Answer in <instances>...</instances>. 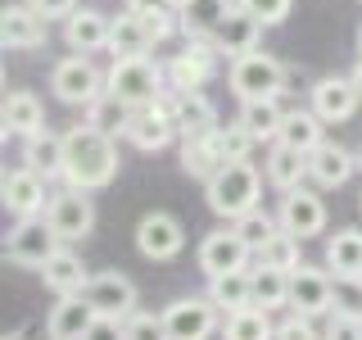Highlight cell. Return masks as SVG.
Returning a JSON list of instances; mask_svg holds the SVG:
<instances>
[{"label":"cell","mask_w":362,"mask_h":340,"mask_svg":"<svg viewBox=\"0 0 362 340\" xmlns=\"http://www.w3.org/2000/svg\"><path fill=\"white\" fill-rule=\"evenodd\" d=\"M118 177V145L109 132L77 123L73 132H64V181L77 191H100Z\"/></svg>","instance_id":"6da1fadb"},{"label":"cell","mask_w":362,"mask_h":340,"mask_svg":"<svg viewBox=\"0 0 362 340\" xmlns=\"http://www.w3.org/2000/svg\"><path fill=\"white\" fill-rule=\"evenodd\" d=\"M204 196H209V209L218 213V218L240 222L245 213L258 209V196H263V173H258L249 159H240V164H222L218 177L204 181Z\"/></svg>","instance_id":"7a4b0ae2"},{"label":"cell","mask_w":362,"mask_h":340,"mask_svg":"<svg viewBox=\"0 0 362 340\" xmlns=\"http://www.w3.org/2000/svg\"><path fill=\"white\" fill-rule=\"evenodd\" d=\"M105 91H109V96H118L122 105H132V109L154 105V100L168 91V68H158L154 60H145V55H132V60H113Z\"/></svg>","instance_id":"3957f363"},{"label":"cell","mask_w":362,"mask_h":340,"mask_svg":"<svg viewBox=\"0 0 362 340\" xmlns=\"http://www.w3.org/2000/svg\"><path fill=\"white\" fill-rule=\"evenodd\" d=\"M226 86H231V96H240V100L281 96V86H286V64H281L276 55H267V50H249L240 60H231Z\"/></svg>","instance_id":"277c9868"},{"label":"cell","mask_w":362,"mask_h":340,"mask_svg":"<svg viewBox=\"0 0 362 340\" xmlns=\"http://www.w3.org/2000/svg\"><path fill=\"white\" fill-rule=\"evenodd\" d=\"M50 91L64 100V105H90V100H100L105 96V77H100V68L86 60V55H68V60L54 64V73H50Z\"/></svg>","instance_id":"5b68a950"},{"label":"cell","mask_w":362,"mask_h":340,"mask_svg":"<svg viewBox=\"0 0 362 340\" xmlns=\"http://www.w3.org/2000/svg\"><path fill=\"white\" fill-rule=\"evenodd\" d=\"M86 196L90 191H77V186L50 196V204H45V222L54 227L59 241H86L90 236V227H95V204H90Z\"/></svg>","instance_id":"8992f818"},{"label":"cell","mask_w":362,"mask_h":340,"mask_svg":"<svg viewBox=\"0 0 362 340\" xmlns=\"http://www.w3.org/2000/svg\"><path fill=\"white\" fill-rule=\"evenodd\" d=\"M127 141L136 150L154 154V150H168L177 141V123H173V105H168V91L154 100V105H141L132 109V123H127Z\"/></svg>","instance_id":"52a82bcc"},{"label":"cell","mask_w":362,"mask_h":340,"mask_svg":"<svg viewBox=\"0 0 362 340\" xmlns=\"http://www.w3.org/2000/svg\"><path fill=\"white\" fill-rule=\"evenodd\" d=\"M249 259H254V245L245 241L235 227H218V232L204 236L199 245V268L204 277H226V272H245Z\"/></svg>","instance_id":"ba28073f"},{"label":"cell","mask_w":362,"mask_h":340,"mask_svg":"<svg viewBox=\"0 0 362 340\" xmlns=\"http://www.w3.org/2000/svg\"><path fill=\"white\" fill-rule=\"evenodd\" d=\"M54 249H59V236H54V227L45 218H23L14 232H9V241H5V254L14 259V264L37 268V272L50 264Z\"/></svg>","instance_id":"9c48e42d"},{"label":"cell","mask_w":362,"mask_h":340,"mask_svg":"<svg viewBox=\"0 0 362 340\" xmlns=\"http://www.w3.org/2000/svg\"><path fill=\"white\" fill-rule=\"evenodd\" d=\"M218 304L213 300H195V295H186V300H173L163 309V322H168V336L173 340H209L218 332Z\"/></svg>","instance_id":"30bf717a"},{"label":"cell","mask_w":362,"mask_h":340,"mask_svg":"<svg viewBox=\"0 0 362 340\" xmlns=\"http://www.w3.org/2000/svg\"><path fill=\"white\" fill-rule=\"evenodd\" d=\"M86 300H90V309H95L100 317H127L136 313V286H132V277L127 272H95V277L86 281Z\"/></svg>","instance_id":"8fae6325"},{"label":"cell","mask_w":362,"mask_h":340,"mask_svg":"<svg viewBox=\"0 0 362 340\" xmlns=\"http://www.w3.org/2000/svg\"><path fill=\"white\" fill-rule=\"evenodd\" d=\"M218 55L222 50L213 41H190L186 50L168 64V86L173 91H204V82L218 73Z\"/></svg>","instance_id":"7c38bea8"},{"label":"cell","mask_w":362,"mask_h":340,"mask_svg":"<svg viewBox=\"0 0 362 340\" xmlns=\"http://www.w3.org/2000/svg\"><path fill=\"white\" fill-rule=\"evenodd\" d=\"M181 245H186V232H181V222L173 213H145V218L136 222V249H141L145 259H154V264L177 259Z\"/></svg>","instance_id":"4fadbf2b"},{"label":"cell","mask_w":362,"mask_h":340,"mask_svg":"<svg viewBox=\"0 0 362 340\" xmlns=\"http://www.w3.org/2000/svg\"><path fill=\"white\" fill-rule=\"evenodd\" d=\"M331 295H335V277L326 268H313V264H299L290 272V309L294 313H326L331 309Z\"/></svg>","instance_id":"5bb4252c"},{"label":"cell","mask_w":362,"mask_h":340,"mask_svg":"<svg viewBox=\"0 0 362 340\" xmlns=\"http://www.w3.org/2000/svg\"><path fill=\"white\" fill-rule=\"evenodd\" d=\"M168 105H173V123H177L181 141H190V136H213L222 128L218 109H213L199 91H168Z\"/></svg>","instance_id":"9a60e30c"},{"label":"cell","mask_w":362,"mask_h":340,"mask_svg":"<svg viewBox=\"0 0 362 340\" xmlns=\"http://www.w3.org/2000/svg\"><path fill=\"white\" fill-rule=\"evenodd\" d=\"M281 232L299 236V241H308V236H317L326 227V204L322 196H313V191H286V200H281Z\"/></svg>","instance_id":"2e32d148"},{"label":"cell","mask_w":362,"mask_h":340,"mask_svg":"<svg viewBox=\"0 0 362 340\" xmlns=\"http://www.w3.org/2000/svg\"><path fill=\"white\" fill-rule=\"evenodd\" d=\"M45 28H50V18L37 14L32 5H5L0 9V41H5V50H37L45 41Z\"/></svg>","instance_id":"e0dca14e"},{"label":"cell","mask_w":362,"mask_h":340,"mask_svg":"<svg viewBox=\"0 0 362 340\" xmlns=\"http://www.w3.org/2000/svg\"><path fill=\"white\" fill-rule=\"evenodd\" d=\"M95 317L100 313L90 309L86 295H59V300H54V309L45 313V336H50V340H82Z\"/></svg>","instance_id":"ac0fdd59"},{"label":"cell","mask_w":362,"mask_h":340,"mask_svg":"<svg viewBox=\"0 0 362 340\" xmlns=\"http://www.w3.org/2000/svg\"><path fill=\"white\" fill-rule=\"evenodd\" d=\"M354 173H358V154L344 150L339 141H322V145L308 154V177H313L322 191H339Z\"/></svg>","instance_id":"d6986e66"},{"label":"cell","mask_w":362,"mask_h":340,"mask_svg":"<svg viewBox=\"0 0 362 340\" xmlns=\"http://www.w3.org/2000/svg\"><path fill=\"white\" fill-rule=\"evenodd\" d=\"M263 28H267V23L258 18V14H249V9H231V14L218 23V32H213V45H218L226 60H240V55L258 50Z\"/></svg>","instance_id":"ffe728a7"},{"label":"cell","mask_w":362,"mask_h":340,"mask_svg":"<svg viewBox=\"0 0 362 340\" xmlns=\"http://www.w3.org/2000/svg\"><path fill=\"white\" fill-rule=\"evenodd\" d=\"M0 200H5L9 213H18V218H37V213L45 209V181L41 173H32V168H14V173H5V181H0Z\"/></svg>","instance_id":"44dd1931"},{"label":"cell","mask_w":362,"mask_h":340,"mask_svg":"<svg viewBox=\"0 0 362 340\" xmlns=\"http://www.w3.org/2000/svg\"><path fill=\"white\" fill-rule=\"evenodd\" d=\"M358 105L362 100L354 91V77H322V82L313 86V113L322 123H349Z\"/></svg>","instance_id":"7402d4cb"},{"label":"cell","mask_w":362,"mask_h":340,"mask_svg":"<svg viewBox=\"0 0 362 340\" xmlns=\"http://www.w3.org/2000/svg\"><path fill=\"white\" fill-rule=\"evenodd\" d=\"M109 32H113V18H105L100 9H73V14L64 18V41H68V50H77V55L109 50Z\"/></svg>","instance_id":"603a6c76"},{"label":"cell","mask_w":362,"mask_h":340,"mask_svg":"<svg viewBox=\"0 0 362 340\" xmlns=\"http://www.w3.org/2000/svg\"><path fill=\"white\" fill-rule=\"evenodd\" d=\"M154 45H158V37H154L150 18L132 14V9H122V14L113 18V32H109V50H113V60H132V55H150Z\"/></svg>","instance_id":"cb8c5ba5"},{"label":"cell","mask_w":362,"mask_h":340,"mask_svg":"<svg viewBox=\"0 0 362 340\" xmlns=\"http://www.w3.org/2000/svg\"><path fill=\"white\" fill-rule=\"evenodd\" d=\"M263 177L281 191V196H286V191H299L303 177H308V154L286 145V141H272V150L263 159Z\"/></svg>","instance_id":"d4e9b609"},{"label":"cell","mask_w":362,"mask_h":340,"mask_svg":"<svg viewBox=\"0 0 362 340\" xmlns=\"http://www.w3.org/2000/svg\"><path fill=\"white\" fill-rule=\"evenodd\" d=\"M41 281H45V290H54V295H82L86 281H90V272H86V264L73 254V249L59 245L50 254V264L41 268Z\"/></svg>","instance_id":"484cf974"},{"label":"cell","mask_w":362,"mask_h":340,"mask_svg":"<svg viewBox=\"0 0 362 340\" xmlns=\"http://www.w3.org/2000/svg\"><path fill=\"white\" fill-rule=\"evenodd\" d=\"M226 14H231L226 0H186L177 9V28L186 32V41H213V32Z\"/></svg>","instance_id":"4316f807"},{"label":"cell","mask_w":362,"mask_h":340,"mask_svg":"<svg viewBox=\"0 0 362 340\" xmlns=\"http://www.w3.org/2000/svg\"><path fill=\"white\" fill-rule=\"evenodd\" d=\"M23 168H32L41 177H64V136L59 132L23 136Z\"/></svg>","instance_id":"83f0119b"},{"label":"cell","mask_w":362,"mask_h":340,"mask_svg":"<svg viewBox=\"0 0 362 340\" xmlns=\"http://www.w3.org/2000/svg\"><path fill=\"white\" fill-rule=\"evenodd\" d=\"M0 123H5V136H32L45 128V109L32 91H9L0 105Z\"/></svg>","instance_id":"f1b7e54d"},{"label":"cell","mask_w":362,"mask_h":340,"mask_svg":"<svg viewBox=\"0 0 362 340\" xmlns=\"http://www.w3.org/2000/svg\"><path fill=\"white\" fill-rule=\"evenodd\" d=\"M222 164H226V159L218 150V136H190V141H181V173H186V177L213 181Z\"/></svg>","instance_id":"f546056e"},{"label":"cell","mask_w":362,"mask_h":340,"mask_svg":"<svg viewBox=\"0 0 362 340\" xmlns=\"http://www.w3.org/2000/svg\"><path fill=\"white\" fill-rule=\"evenodd\" d=\"M209 300L222 313H240L254 304V272H226V277H209Z\"/></svg>","instance_id":"4dcf8cb0"},{"label":"cell","mask_w":362,"mask_h":340,"mask_svg":"<svg viewBox=\"0 0 362 340\" xmlns=\"http://www.w3.org/2000/svg\"><path fill=\"white\" fill-rule=\"evenodd\" d=\"M326 268L339 272V277H362V232L358 227H344L326 241Z\"/></svg>","instance_id":"1f68e13d"},{"label":"cell","mask_w":362,"mask_h":340,"mask_svg":"<svg viewBox=\"0 0 362 340\" xmlns=\"http://www.w3.org/2000/svg\"><path fill=\"white\" fill-rule=\"evenodd\" d=\"M322 128H326V123L317 118L313 109H290V113H286V123H281V136H276V141H286V145H294V150L313 154L317 145L326 141V132H322Z\"/></svg>","instance_id":"d6a6232c"},{"label":"cell","mask_w":362,"mask_h":340,"mask_svg":"<svg viewBox=\"0 0 362 340\" xmlns=\"http://www.w3.org/2000/svg\"><path fill=\"white\" fill-rule=\"evenodd\" d=\"M240 123L258 136V141H276L281 123H286V109L276 105V96H267V100H240Z\"/></svg>","instance_id":"836d02e7"},{"label":"cell","mask_w":362,"mask_h":340,"mask_svg":"<svg viewBox=\"0 0 362 340\" xmlns=\"http://www.w3.org/2000/svg\"><path fill=\"white\" fill-rule=\"evenodd\" d=\"M222 340H276V327L267 322V309L249 304V309H240V313H226Z\"/></svg>","instance_id":"e575fe53"},{"label":"cell","mask_w":362,"mask_h":340,"mask_svg":"<svg viewBox=\"0 0 362 340\" xmlns=\"http://www.w3.org/2000/svg\"><path fill=\"white\" fill-rule=\"evenodd\" d=\"M254 304H258V309H267V313L286 309V304H290V272L258 268L254 264Z\"/></svg>","instance_id":"d590c367"},{"label":"cell","mask_w":362,"mask_h":340,"mask_svg":"<svg viewBox=\"0 0 362 340\" xmlns=\"http://www.w3.org/2000/svg\"><path fill=\"white\" fill-rule=\"evenodd\" d=\"M86 123L90 128H100V132H109V136H127V123H132V105H122L118 96H100V100H90L86 105Z\"/></svg>","instance_id":"8d00e7d4"},{"label":"cell","mask_w":362,"mask_h":340,"mask_svg":"<svg viewBox=\"0 0 362 340\" xmlns=\"http://www.w3.org/2000/svg\"><path fill=\"white\" fill-rule=\"evenodd\" d=\"M303 241L299 236H290V232H276L272 241L258 249V268H281V272H294L303 264V249H299Z\"/></svg>","instance_id":"74e56055"},{"label":"cell","mask_w":362,"mask_h":340,"mask_svg":"<svg viewBox=\"0 0 362 340\" xmlns=\"http://www.w3.org/2000/svg\"><path fill=\"white\" fill-rule=\"evenodd\" d=\"M213 136H218V150H222L226 164H240V159H249V150L258 145V136L249 132L240 118H235V123H226V128H218Z\"/></svg>","instance_id":"f35d334b"},{"label":"cell","mask_w":362,"mask_h":340,"mask_svg":"<svg viewBox=\"0 0 362 340\" xmlns=\"http://www.w3.org/2000/svg\"><path fill=\"white\" fill-rule=\"evenodd\" d=\"M235 232H240L245 241L254 245V254H258V249H263V245L272 241V236L281 232V218H272V213H263V209H254V213H245V218L235 222Z\"/></svg>","instance_id":"ab89813d"},{"label":"cell","mask_w":362,"mask_h":340,"mask_svg":"<svg viewBox=\"0 0 362 340\" xmlns=\"http://www.w3.org/2000/svg\"><path fill=\"white\" fill-rule=\"evenodd\" d=\"M331 309L344 313V317H362V277H339V272H335Z\"/></svg>","instance_id":"60d3db41"},{"label":"cell","mask_w":362,"mask_h":340,"mask_svg":"<svg viewBox=\"0 0 362 340\" xmlns=\"http://www.w3.org/2000/svg\"><path fill=\"white\" fill-rule=\"evenodd\" d=\"M127 340H173L168 336V322H163V313H132L127 317Z\"/></svg>","instance_id":"b9f144b4"},{"label":"cell","mask_w":362,"mask_h":340,"mask_svg":"<svg viewBox=\"0 0 362 340\" xmlns=\"http://www.w3.org/2000/svg\"><path fill=\"white\" fill-rule=\"evenodd\" d=\"M245 5H249V14H258L267 28H276V23L290 18V5H294V0H245Z\"/></svg>","instance_id":"7bdbcfd3"},{"label":"cell","mask_w":362,"mask_h":340,"mask_svg":"<svg viewBox=\"0 0 362 340\" xmlns=\"http://www.w3.org/2000/svg\"><path fill=\"white\" fill-rule=\"evenodd\" d=\"M276 340H322V336H317L308 313H294V317H286V322L276 327Z\"/></svg>","instance_id":"ee69618b"},{"label":"cell","mask_w":362,"mask_h":340,"mask_svg":"<svg viewBox=\"0 0 362 340\" xmlns=\"http://www.w3.org/2000/svg\"><path fill=\"white\" fill-rule=\"evenodd\" d=\"M82 340H127V322L122 317H95Z\"/></svg>","instance_id":"f6af8a7d"},{"label":"cell","mask_w":362,"mask_h":340,"mask_svg":"<svg viewBox=\"0 0 362 340\" xmlns=\"http://www.w3.org/2000/svg\"><path fill=\"white\" fill-rule=\"evenodd\" d=\"M326 340H362V317H344V313H335V317H331V332H326Z\"/></svg>","instance_id":"bcb514c9"},{"label":"cell","mask_w":362,"mask_h":340,"mask_svg":"<svg viewBox=\"0 0 362 340\" xmlns=\"http://www.w3.org/2000/svg\"><path fill=\"white\" fill-rule=\"evenodd\" d=\"M127 9H132V14H141V18H163V14H177V9H173V0H127Z\"/></svg>","instance_id":"7dc6e473"},{"label":"cell","mask_w":362,"mask_h":340,"mask_svg":"<svg viewBox=\"0 0 362 340\" xmlns=\"http://www.w3.org/2000/svg\"><path fill=\"white\" fill-rule=\"evenodd\" d=\"M28 5L32 9H37V14H45V18H68V14H73V9H77V0H28Z\"/></svg>","instance_id":"c3c4849f"},{"label":"cell","mask_w":362,"mask_h":340,"mask_svg":"<svg viewBox=\"0 0 362 340\" xmlns=\"http://www.w3.org/2000/svg\"><path fill=\"white\" fill-rule=\"evenodd\" d=\"M349 77H354V91H358V100H362V60L354 64V73H349Z\"/></svg>","instance_id":"681fc988"},{"label":"cell","mask_w":362,"mask_h":340,"mask_svg":"<svg viewBox=\"0 0 362 340\" xmlns=\"http://www.w3.org/2000/svg\"><path fill=\"white\" fill-rule=\"evenodd\" d=\"M358 60H362V28H358Z\"/></svg>","instance_id":"f907efd6"},{"label":"cell","mask_w":362,"mask_h":340,"mask_svg":"<svg viewBox=\"0 0 362 340\" xmlns=\"http://www.w3.org/2000/svg\"><path fill=\"white\" fill-rule=\"evenodd\" d=\"M358 173H362V145H358Z\"/></svg>","instance_id":"816d5d0a"},{"label":"cell","mask_w":362,"mask_h":340,"mask_svg":"<svg viewBox=\"0 0 362 340\" xmlns=\"http://www.w3.org/2000/svg\"><path fill=\"white\" fill-rule=\"evenodd\" d=\"M5 340H23V336H5Z\"/></svg>","instance_id":"f5cc1de1"},{"label":"cell","mask_w":362,"mask_h":340,"mask_svg":"<svg viewBox=\"0 0 362 340\" xmlns=\"http://www.w3.org/2000/svg\"><path fill=\"white\" fill-rule=\"evenodd\" d=\"M358 204H362V200H358Z\"/></svg>","instance_id":"db71d44e"}]
</instances>
